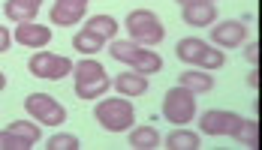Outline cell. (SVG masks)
I'll use <instances>...</instances> for the list:
<instances>
[{
	"instance_id": "6da1fadb",
	"label": "cell",
	"mask_w": 262,
	"mask_h": 150,
	"mask_svg": "<svg viewBox=\"0 0 262 150\" xmlns=\"http://www.w3.org/2000/svg\"><path fill=\"white\" fill-rule=\"evenodd\" d=\"M73 75H76V96L79 99H97V96H105V90L112 87L108 75H105L103 63L100 60H79L73 63Z\"/></svg>"
},
{
	"instance_id": "7a4b0ae2",
	"label": "cell",
	"mask_w": 262,
	"mask_h": 150,
	"mask_svg": "<svg viewBox=\"0 0 262 150\" xmlns=\"http://www.w3.org/2000/svg\"><path fill=\"white\" fill-rule=\"evenodd\" d=\"M124 27L130 33V39L139 42L142 48H154L166 36V27L160 24V18L151 9H133L130 15H127V21H124Z\"/></svg>"
},
{
	"instance_id": "3957f363",
	"label": "cell",
	"mask_w": 262,
	"mask_h": 150,
	"mask_svg": "<svg viewBox=\"0 0 262 150\" xmlns=\"http://www.w3.org/2000/svg\"><path fill=\"white\" fill-rule=\"evenodd\" d=\"M94 120L103 126L105 132H127L136 120V111H133L130 99H121V96H108V99L97 102L94 108Z\"/></svg>"
},
{
	"instance_id": "277c9868",
	"label": "cell",
	"mask_w": 262,
	"mask_h": 150,
	"mask_svg": "<svg viewBox=\"0 0 262 150\" xmlns=\"http://www.w3.org/2000/svg\"><path fill=\"white\" fill-rule=\"evenodd\" d=\"M163 114H166L169 123H178V126L190 123L196 117V93L181 87V84L169 87L166 96H163Z\"/></svg>"
},
{
	"instance_id": "5b68a950",
	"label": "cell",
	"mask_w": 262,
	"mask_h": 150,
	"mask_svg": "<svg viewBox=\"0 0 262 150\" xmlns=\"http://www.w3.org/2000/svg\"><path fill=\"white\" fill-rule=\"evenodd\" d=\"M30 75L36 78H46V81H60L73 72V60L70 57H60V54H52V51H36L27 63Z\"/></svg>"
},
{
	"instance_id": "8992f818",
	"label": "cell",
	"mask_w": 262,
	"mask_h": 150,
	"mask_svg": "<svg viewBox=\"0 0 262 150\" xmlns=\"http://www.w3.org/2000/svg\"><path fill=\"white\" fill-rule=\"evenodd\" d=\"M25 108H27V114L33 120H39V123L60 126L67 120V108L54 99V96H49V93H30L25 99Z\"/></svg>"
},
{
	"instance_id": "52a82bcc",
	"label": "cell",
	"mask_w": 262,
	"mask_h": 150,
	"mask_svg": "<svg viewBox=\"0 0 262 150\" xmlns=\"http://www.w3.org/2000/svg\"><path fill=\"white\" fill-rule=\"evenodd\" d=\"M244 117L235 114V111H220V108H211L202 114V120H199V129L205 132V135H232L238 129Z\"/></svg>"
},
{
	"instance_id": "ba28073f",
	"label": "cell",
	"mask_w": 262,
	"mask_h": 150,
	"mask_svg": "<svg viewBox=\"0 0 262 150\" xmlns=\"http://www.w3.org/2000/svg\"><path fill=\"white\" fill-rule=\"evenodd\" d=\"M247 39V24L244 21H220L211 27V42L217 48H241Z\"/></svg>"
},
{
	"instance_id": "9c48e42d",
	"label": "cell",
	"mask_w": 262,
	"mask_h": 150,
	"mask_svg": "<svg viewBox=\"0 0 262 150\" xmlns=\"http://www.w3.org/2000/svg\"><path fill=\"white\" fill-rule=\"evenodd\" d=\"M15 39H18L25 48H46V45L52 42V30H49L46 24H33V21H27V24L15 27Z\"/></svg>"
},
{
	"instance_id": "30bf717a",
	"label": "cell",
	"mask_w": 262,
	"mask_h": 150,
	"mask_svg": "<svg viewBox=\"0 0 262 150\" xmlns=\"http://www.w3.org/2000/svg\"><path fill=\"white\" fill-rule=\"evenodd\" d=\"M181 18L184 24L211 27L217 21V6L214 3H187V6H181Z\"/></svg>"
},
{
	"instance_id": "8fae6325",
	"label": "cell",
	"mask_w": 262,
	"mask_h": 150,
	"mask_svg": "<svg viewBox=\"0 0 262 150\" xmlns=\"http://www.w3.org/2000/svg\"><path fill=\"white\" fill-rule=\"evenodd\" d=\"M39 6H42V0H6L3 12H6L9 21H15V24H27V21L36 18Z\"/></svg>"
},
{
	"instance_id": "7c38bea8",
	"label": "cell",
	"mask_w": 262,
	"mask_h": 150,
	"mask_svg": "<svg viewBox=\"0 0 262 150\" xmlns=\"http://www.w3.org/2000/svg\"><path fill=\"white\" fill-rule=\"evenodd\" d=\"M88 6H76V3H67V0H54L52 6V24H60V27H73L79 24L84 18Z\"/></svg>"
},
{
	"instance_id": "4fadbf2b",
	"label": "cell",
	"mask_w": 262,
	"mask_h": 150,
	"mask_svg": "<svg viewBox=\"0 0 262 150\" xmlns=\"http://www.w3.org/2000/svg\"><path fill=\"white\" fill-rule=\"evenodd\" d=\"M115 90L121 93V96H142V93H148V75L142 72H121L115 78Z\"/></svg>"
},
{
	"instance_id": "5bb4252c",
	"label": "cell",
	"mask_w": 262,
	"mask_h": 150,
	"mask_svg": "<svg viewBox=\"0 0 262 150\" xmlns=\"http://www.w3.org/2000/svg\"><path fill=\"white\" fill-rule=\"evenodd\" d=\"M178 84L187 87V90H193V93L199 96V93H208L211 87H214V75L205 72V69H193V66H190L187 72H181Z\"/></svg>"
},
{
	"instance_id": "9a60e30c",
	"label": "cell",
	"mask_w": 262,
	"mask_h": 150,
	"mask_svg": "<svg viewBox=\"0 0 262 150\" xmlns=\"http://www.w3.org/2000/svg\"><path fill=\"white\" fill-rule=\"evenodd\" d=\"M205 48H208V42H202V39H193V36H187V39H181V42H178L175 54H178V60H184L187 66H199V60H202Z\"/></svg>"
},
{
	"instance_id": "2e32d148",
	"label": "cell",
	"mask_w": 262,
	"mask_h": 150,
	"mask_svg": "<svg viewBox=\"0 0 262 150\" xmlns=\"http://www.w3.org/2000/svg\"><path fill=\"white\" fill-rule=\"evenodd\" d=\"M130 147L136 150H154L160 147V132L154 126H130Z\"/></svg>"
},
{
	"instance_id": "e0dca14e",
	"label": "cell",
	"mask_w": 262,
	"mask_h": 150,
	"mask_svg": "<svg viewBox=\"0 0 262 150\" xmlns=\"http://www.w3.org/2000/svg\"><path fill=\"white\" fill-rule=\"evenodd\" d=\"M163 147L166 150H199L202 147V138L196 132H190V129H178V132H169Z\"/></svg>"
},
{
	"instance_id": "ac0fdd59",
	"label": "cell",
	"mask_w": 262,
	"mask_h": 150,
	"mask_svg": "<svg viewBox=\"0 0 262 150\" xmlns=\"http://www.w3.org/2000/svg\"><path fill=\"white\" fill-rule=\"evenodd\" d=\"M84 30H91V33H97L100 39H115L118 36V21L112 18V15H91L88 18V24H84Z\"/></svg>"
},
{
	"instance_id": "d6986e66",
	"label": "cell",
	"mask_w": 262,
	"mask_h": 150,
	"mask_svg": "<svg viewBox=\"0 0 262 150\" xmlns=\"http://www.w3.org/2000/svg\"><path fill=\"white\" fill-rule=\"evenodd\" d=\"M108 54H112L118 63H130V66H133V60L142 54V45H139V42H133V39H115V42L108 45Z\"/></svg>"
},
{
	"instance_id": "ffe728a7",
	"label": "cell",
	"mask_w": 262,
	"mask_h": 150,
	"mask_svg": "<svg viewBox=\"0 0 262 150\" xmlns=\"http://www.w3.org/2000/svg\"><path fill=\"white\" fill-rule=\"evenodd\" d=\"M133 69L142 72V75H154V72L163 69V57H160L157 51H151V48H142V54L133 60Z\"/></svg>"
},
{
	"instance_id": "44dd1931",
	"label": "cell",
	"mask_w": 262,
	"mask_h": 150,
	"mask_svg": "<svg viewBox=\"0 0 262 150\" xmlns=\"http://www.w3.org/2000/svg\"><path fill=\"white\" fill-rule=\"evenodd\" d=\"M232 138H235L241 147H256L259 144V123L256 120H241L238 129L232 132Z\"/></svg>"
},
{
	"instance_id": "7402d4cb",
	"label": "cell",
	"mask_w": 262,
	"mask_h": 150,
	"mask_svg": "<svg viewBox=\"0 0 262 150\" xmlns=\"http://www.w3.org/2000/svg\"><path fill=\"white\" fill-rule=\"evenodd\" d=\"M103 45H105V39H100V36L91 33V30H79L76 39H73V48L81 51V54H97Z\"/></svg>"
},
{
	"instance_id": "603a6c76",
	"label": "cell",
	"mask_w": 262,
	"mask_h": 150,
	"mask_svg": "<svg viewBox=\"0 0 262 150\" xmlns=\"http://www.w3.org/2000/svg\"><path fill=\"white\" fill-rule=\"evenodd\" d=\"M9 132L21 135V138L30 141V144H36V141L42 138V129H39L36 123H30V120H15V123H9Z\"/></svg>"
},
{
	"instance_id": "cb8c5ba5",
	"label": "cell",
	"mask_w": 262,
	"mask_h": 150,
	"mask_svg": "<svg viewBox=\"0 0 262 150\" xmlns=\"http://www.w3.org/2000/svg\"><path fill=\"white\" fill-rule=\"evenodd\" d=\"M223 63H226V54H223V48H205L202 60H199V69H205V72H217Z\"/></svg>"
},
{
	"instance_id": "d4e9b609",
	"label": "cell",
	"mask_w": 262,
	"mask_h": 150,
	"mask_svg": "<svg viewBox=\"0 0 262 150\" xmlns=\"http://www.w3.org/2000/svg\"><path fill=\"white\" fill-rule=\"evenodd\" d=\"M49 150H79V138L73 135V132H57V135H52L49 138V144H46Z\"/></svg>"
},
{
	"instance_id": "484cf974",
	"label": "cell",
	"mask_w": 262,
	"mask_h": 150,
	"mask_svg": "<svg viewBox=\"0 0 262 150\" xmlns=\"http://www.w3.org/2000/svg\"><path fill=\"white\" fill-rule=\"evenodd\" d=\"M33 144L25 141L21 135H15V132H9V129H3L0 132V150H30Z\"/></svg>"
},
{
	"instance_id": "4316f807",
	"label": "cell",
	"mask_w": 262,
	"mask_h": 150,
	"mask_svg": "<svg viewBox=\"0 0 262 150\" xmlns=\"http://www.w3.org/2000/svg\"><path fill=\"white\" fill-rule=\"evenodd\" d=\"M9 45H12V33L0 24V54H3V51H9Z\"/></svg>"
},
{
	"instance_id": "83f0119b",
	"label": "cell",
	"mask_w": 262,
	"mask_h": 150,
	"mask_svg": "<svg viewBox=\"0 0 262 150\" xmlns=\"http://www.w3.org/2000/svg\"><path fill=\"white\" fill-rule=\"evenodd\" d=\"M244 57H247L250 63H256V60H259V45H256V42H247V45H244Z\"/></svg>"
},
{
	"instance_id": "f1b7e54d",
	"label": "cell",
	"mask_w": 262,
	"mask_h": 150,
	"mask_svg": "<svg viewBox=\"0 0 262 150\" xmlns=\"http://www.w3.org/2000/svg\"><path fill=\"white\" fill-rule=\"evenodd\" d=\"M247 84H250V87H253V90H256V87H259V72H256V69H253V72L247 75Z\"/></svg>"
},
{
	"instance_id": "f546056e",
	"label": "cell",
	"mask_w": 262,
	"mask_h": 150,
	"mask_svg": "<svg viewBox=\"0 0 262 150\" xmlns=\"http://www.w3.org/2000/svg\"><path fill=\"white\" fill-rule=\"evenodd\" d=\"M175 3H181V6H187V3H214V0H175Z\"/></svg>"
},
{
	"instance_id": "4dcf8cb0",
	"label": "cell",
	"mask_w": 262,
	"mask_h": 150,
	"mask_svg": "<svg viewBox=\"0 0 262 150\" xmlns=\"http://www.w3.org/2000/svg\"><path fill=\"white\" fill-rule=\"evenodd\" d=\"M67 3H76V6H88V0H67Z\"/></svg>"
},
{
	"instance_id": "1f68e13d",
	"label": "cell",
	"mask_w": 262,
	"mask_h": 150,
	"mask_svg": "<svg viewBox=\"0 0 262 150\" xmlns=\"http://www.w3.org/2000/svg\"><path fill=\"white\" fill-rule=\"evenodd\" d=\"M3 87H6V75L0 72V90H3Z\"/></svg>"
}]
</instances>
